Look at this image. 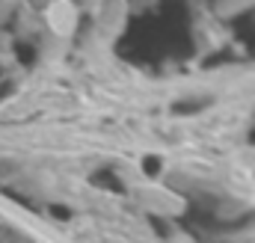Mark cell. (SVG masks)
<instances>
[{
    "label": "cell",
    "mask_w": 255,
    "mask_h": 243,
    "mask_svg": "<svg viewBox=\"0 0 255 243\" xmlns=\"http://www.w3.org/2000/svg\"><path fill=\"white\" fill-rule=\"evenodd\" d=\"M45 24L54 36H71L74 33V24H77V9L65 0H57L45 9Z\"/></svg>",
    "instance_id": "obj_1"
}]
</instances>
